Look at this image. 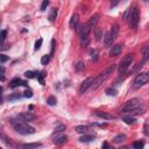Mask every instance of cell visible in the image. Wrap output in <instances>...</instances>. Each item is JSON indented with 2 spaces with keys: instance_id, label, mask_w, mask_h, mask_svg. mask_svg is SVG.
I'll use <instances>...</instances> for the list:
<instances>
[{
  "instance_id": "32",
  "label": "cell",
  "mask_w": 149,
  "mask_h": 149,
  "mask_svg": "<svg viewBox=\"0 0 149 149\" xmlns=\"http://www.w3.org/2000/svg\"><path fill=\"white\" fill-rule=\"evenodd\" d=\"M91 56H92V61L93 62H96L98 59V52H97V50H91Z\"/></svg>"
},
{
  "instance_id": "35",
  "label": "cell",
  "mask_w": 149,
  "mask_h": 149,
  "mask_svg": "<svg viewBox=\"0 0 149 149\" xmlns=\"http://www.w3.org/2000/svg\"><path fill=\"white\" fill-rule=\"evenodd\" d=\"M24 76L27 77V78H34L35 77V72H33V71H26Z\"/></svg>"
},
{
  "instance_id": "11",
  "label": "cell",
  "mask_w": 149,
  "mask_h": 149,
  "mask_svg": "<svg viewBox=\"0 0 149 149\" xmlns=\"http://www.w3.org/2000/svg\"><path fill=\"white\" fill-rule=\"evenodd\" d=\"M122 51V46L121 44H115V46H113L112 49H111L110 51V55L111 56H119L121 54Z\"/></svg>"
},
{
  "instance_id": "30",
  "label": "cell",
  "mask_w": 149,
  "mask_h": 149,
  "mask_svg": "<svg viewBox=\"0 0 149 149\" xmlns=\"http://www.w3.org/2000/svg\"><path fill=\"white\" fill-rule=\"evenodd\" d=\"M41 46H42V39H39L36 41V42H35V51H37V50H39L40 48H41Z\"/></svg>"
},
{
  "instance_id": "13",
  "label": "cell",
  "mask_w": 149,
  "mask_h": 149,
  "mask_svg": "<svg viewBox=\"0 0 149 149\" xmlns=\"http://www.w3.org/2000/svg\"><path fill=\"white\" fill-rule=\"evenodd\" d=\"M79 23V18L77 14H73L72 16H71V20H70V27L72 28V29H75V28L78 26Z\"/></svg>"
},
{
  "instance_id": "5",
  "label": "cell",
  "mask_w": 149,
  "mask_h": 149,
  "mask_svg": "<svg viewBox=\"0 0 149 149\" xmlns=\"http://www.w3.org/2000/svg\"><path fill=\"white\" fill-rule=\"evenodd\" d=\"M142 105V101L141 99H137V98H133L131 100H128L125 103V105L122 106L121 111L124 113L128 112V111H132V110H135V108H139V107Z\"/></svg>"
},
{
  "instance_id": "43",
  "label": "cell",
  "mask_w": 149,
  "mask_h": 149,
  "mask_svg": "<svg viewBox=\"0 0 149 149\" xmlns=\"http://www.w3.org/2000/svg\"><path fill=\"white\" fill-rule=\"evenodd\" d=\"M0 80H1V82H4V80H5V77H4V73H0Z\"/></svg>"
},
{
  "instance_id": "16",
  "label": "cell",
  "mask_w": 149,
  "mask_h": 149,
  "mask_svg": "<svg viewBox=\"0 0 149 149\" xmlns=\"http://www.w3.org/2000/svg\"><path fill=\"white\" fill-rule=\"evenodd\" d=\"M20 85H21V79L20 78H14V79L11 80V83H9V87L11 88H15Z\"/></svg>"
},
{
  "instance_id": "41",
  "label": "cell",
  "mask_w": 149,
  "mask_h": 149,
  "mask_svg": "<svg viewBox=\"0 0 149 149\" xmlns=\"http://www.w3.org/2000/svg\"><path fill=\"white\" fill-rule=\"evenodd\" d=\"M21 85H22V86H26V87H27L28 84H27V82H24V80H21Z\"/></svg>"
},
{
  "instance_id": "47",
  "label": "cell",
  "mask_w": 149,
  "mask_h": 149,
  "mask_svg": "<svg viewBox=\"0 0 149 149\" xmlns=\"http://www.w3.org/2000/svg\"><path fill=\"white\" fill-rule=\"evenodd\" d=\"M144 1H148V0H144Z\"/></svg>"
},
{
  "instance_id": "29",
  "label": "cell",
  "mask_w": 149,
  "mask_h": 149,
  "mask_svg": "<svg viewBox=\"0 0 149 149\" xmlns=\"http://www.w3.org/2000/svg\"><path fill=\"white\" fill-rule=\"evenodd\" d=\"M143 146H144V143H143V142H140V141H136V142H134V143H133V147H134V148H136V149L143 148Z\"/></svg>"
},
{
  "instance_id": "28",
  "label": "cell",
  "mask_w": 149,
  "mask_h": 149,
  "mask_svg": "<svg viewBox=\"0 0 149 149\" xmlns=\"http://www.w3.org/2000/svg\"><path fill=\"white\" fill-rule=\"evenodd\" d=\"M37 80L41 85H44V75L43 73H37Z\"/></svg>"
},
{
  "instance_id": "26",
  "label": "cell",
  "mask_w": 149,
  "mask_h": 149,
  "mask_svg": "<svg viewBox=\"0 0 149 149\" xmlns=\"http://www.w3.org/2000/svg\"><path fill=\"white\" fill-rule=\"evenodd\" d=\"M47 103H48V105H50V106H54V105H56V98L55 97H49L48 99H47Z\"/></svg>"
},
{
  "instance_id": "21",
  "label": "cell",
  "mask_w": 149,
  "mask_h": 149,
  "mask_svg": "<svg viewBox=\"0 0 149 149\" xmlns=\"http://www.w3.org/2000/svg\"><path fill=\"white\" fill-rule=\"evenodd\" d=\"M125 140H126L125 134H119V135H116V136L113 139V141H114L115 143H121V142H124Z\"/></svg>"
},
{
  "instance_id": "8",
  "label": "cell",
  "mask_w": 149,
  "mask_h": 149,
  "mask_svg": "<svg viewBox=\"0 0 149 149\" xmlns=\"http://www.w3.org/2000/svg\"><path fill=\"white\" fill-rule=\"evenodd\" d=\"M18 118L20 119V120H22V121L24 122H29V121H34L35 120V115L34 114H32V113L27 112V113H21V114H19Z\"/></svg>"
},
{
  "instance_id": "42",
  "label": "cell",
  "mask_w": 149,
  "mask_h": 149,
  "mask_svg": "<svg viewBox=\"0 0 149 149\" xmlns=\"http://www.w3.org/2000/svg\"><path fill=\"white\" fill-rule=\"evenodd\" d=\"M0 73H5V68L0 65Z\"/></svg>"
},
{
  "instance_id": "31",
  "label": "cell",
  "mask_w": 149,
  "mask_h": 149,
  "mask_svg": "<svg viewBox=\"0 0 149 149\" xmlns=\"http://www.w3.org/2000/svg\"><path fill=\"white\" fill-rule=\"evenodd\" d=\"M48 5H49V0H43L42 5H41V11L44 12V11L47 9V7H48Z\"/></svg>"
},
{
  "instance_id": "27",
  "label": "cell",
  "mask_w": 149,
  "mask_h": 149,
  "mask_svg": "<svg viewBox=\"0 0 149 149\" xmlns=\"http://www.w3.org/2000/svg\"><path fill=\"white\" fill-rule=\"evenodd\" d=\"M67 129V126L65 125H58L57 127L55 128V133H59V132H63Z\"/></svg>"
},
{
  "instance_id": "14",
  "label": "cell",
  "mask_w": 149,
  "mask_h": 149,
  "mask_svg": "<svg viewBox=\"0 0 149 149\" xmlns=\"http://www.w3.org/2000/svg\"><path fill=\"white\" fill-rule=\"evenodd\" d=\"M57 14H58V9L57 8H51V11H50V14H49V21L50 22H54L56 20V18H57Z\"/></svg>"
},
{
  "instance_id": "15",
  "label": "cell",
  "mask_w": 149,
  "mask_h": 149,
  "mask_svg": "<svg viewBox=\"0 0 149 149\" xmlns=\"http://www.w3.org/2000/svg\"><path fill=\"white\" fill-rule=\"evenodd\" d=\"M41 146H42L41 143H24V144H20V148L32 149V148H39Z\"/></svg>"
},
{
  "instance_id": "22",
  "label": "cell",
  "mask_w": 149,
  "mask_h": 149,
  "mask_svg": "<svg viewBox=\"0 0 149 149\" xmlns=\"http://www.w3.org/2000/svg\"><path fill=\"white\" fill-rule=\"evenodd\" d=\"M106 94L107 96H112V97H115L116 94H118V91H116L114 87H108L106 90Z\"/></svg>"
},
{
  "instance_id": "45",
  "label": "cell",
  "mask_w": 149,
  "mask_h": 149,
  "mask_svg": "<svg viewBox=\"0 0 149 149\" xmlns=\"http://www.w3.org/2000/svg\"><path fill=\"white\" fill-rule=\"evenodd\" d=\"M0 104H3V97H1V93H0Z\"/></svg>"
},
{
  "instance_id": "33",
  "label": "cell",
  "mask_w": 149,
  "mask_h": 149,
  "mask_svg": "<svg viewBox=\"0 0 149 149\" xmlns=\"http://www.w3.org/2000/svg\"><path fill=\"white\" fill-rule=\"evenodd\" d=\"M21 97L19 93H14V94H12V96H9L8 97V100L9 101H12V100H15V99H19V98Z\"/></svg>"
},
{
  "instance_id": "24",
  "label": "cell",
  "mask_w": 149,
  "mask_h": 149,
  "mask_svg": "<svg viewBox=\"0 0 149 149\" xmlns=\"http://www.w3.org/2000/svg\"><path fill=\"white\" fill-rule=\"evenodd\" d=\"M124 121H125L127 125H132V124H134V122L136 121V119L132 118V116H126V118H124Z\"/></svg>"
},
{
  "instance_id": "4",
  "label": "cell",
  "mask_w": 149,
  "mask_h": 149,
  "mask_svg": "<svg viewBox=\"0 0 149 149\" xmlns=\"http://www.w3.org/2000/svg\"><path fill=\"white\" fill-rule=\"evenodd\" d=\"M128 23L131 26V28H136L137 23H139V11L136 7H132L128 11Z\"/></svg>"
},
{
  "instance_id": "44",
  "label": "cell",
  "mask_w": 149,
  "mask_h": 149,
  "mask_svg": "<svg viewBox=\"0 0 149 149\" xmlns=\"http://www.w3.org/2000/svg\"><path fill=\"white\" fill-rule=\"evenodd\" d=\"M103 148H108V144H107L106 142H105V143H103Z\"/></svg>"
},
{
  "instance_id": "10",
  "label": "cell",
  "mask_w": 149,
  "mask_h": 149,
  "mask_svg": "<svg viewBox=\"0 0 149 149\" xmlns=\"http://www.w3.org/2000/svg\"><path fill=\"white\" fill-rule=\"evenodd\" d=\"M98 21H99V14H93V15L90 18V20H88V22L86 24H87V27L90 28V29H92V28H96Z\"/></svg>"
},
{
  "instance_id": "37",
  "label": "cell",
  "mask_w": 149,
  "mask_h": 149,
  "mask_svg": "<svg viewBox=\"0 0 149 149\" xmlns=\"http://www.w3.org/2000/svg\"><path fill=\"white\" fill-rule=\"evenodd\" d=\"M8 61V56L6 55H0V62L1 63H4V62H7Z\"/></svg>"
},
{
  "instance_id": "38",
  "label": "cell",
  "mask_w": 149,
  "mask_h": 149,
  "mask_svg": "<svg viewBox=\"0 0 149 149\" xmlns=\"http://www.w3.org/2000/svg\"><path fill=\"white\" fill-rule=\"evenodd\" d=\"M118 4H119V0H112V3H111V6H112V7H115Z\"/></svg>"
},
{
  "instance_id": "46",
  "label": "cell",
  "mask_w": 149,
  "mask_h": 149,
  "mask_svg": "<svg viewBox=\"0 0 149 149\" xmlns=\"http://www.w3.org/2000/svg\"><path fill=\"white\" fill-rule=\"evenodd\" d=\"M1 92H3V87H1V86H0V93H1Z\"/></svg>"
},
{
  "instance_id": "34",
  "label": "cell",
  "mask_w": 149,
  "mask_h": 149,
  "mask_svg": "<svg viewBox=\"0 0 149 149\" xmlns=\"http://www.w3.org/2000/svg\"><path fill=\"white\" fill-rule=\"evenodd\" d=\"M6 36H7V31H3L0 33V42H4L5 39H6Z\"/></svg>"
},
{
  "instance_id": "36",
  "label": "cell",
  "mask_w": 149,
  "mask_h": 149,
  "mask_svg": "<svg viewBox=\"0 0 149 149\" xmlns=\"http://www.w3.org/2000/svg\"><path fill=\"white\" fill-rule=\"evenodd\" d=\"M23 93H24L23 96H24L26 98H32V97H33V92H32L31 90H26Z\"/></svg>"
},
{
  "instance_id": "7",
  "label": "cell",
  "mask_w": 149,
  "mask_h": 149,
  "mask_svg": "<svg viewBox=\"0 0 149 149\" xmlns=\"http://www.w3.org/2000/svg\"><path fill=\"white\" fill-rule=\"evenodd\" d=\"M93 83V77H87V78L84 80V82L82 83V85H80V87H79V93L83 94L85 93L86 91H87L88 88L91 87V84Z\"/></svg>"
},
{
  "instance_id": "18",
  "label": "cell",
  "mask_w": 149,
  "mask_h": 149,
  "mask_svg": "<svg viewBox=\"0 0 149 149\" xmlns=\"http://www.w3.org/2000/svg\"><path fill=\"white\" fill-rule=\"evenodd\" d=\"M94 37H96V41H100L101 37H103V29L101 28H96L94 29Z\"/></svg>"
},
{
  "instance_id": "2",
  "label": "cell",
  "mask_w": 149,
  "mask_h": 149,
  "mask_svg": "<svg viewBox=\"0 0 149 149\" xmlns=\"http://www.w3.org/2000/svg\"><path fill=\"white\" fill-rule=\"evenodd\" d=\"M114 69H115V65H114V64L110 65V67L107 68V69H106L105 71H104L103 73H100V75H99V76H98L97 78L93 79V83L91 84V87L93 88V90H96V88L99 87V86H100L101 84H103V83L105 82V79H106L107 77L110 76L111 73H112L113 71H114Z\"/></svg>"
},
{
  "instance_id": "40",
  "label": "cell",
  "mask_w": 149,
  "mask_h": 149,
  "mask_svg": "<svg viewBox=\"0 0 149 149\" xmlns=\"http://www.w3.org/2000/svg\"><path fill=\"white\" fill-rule=\"evenodd\" d=\"M54 44H55V40H52L51 41V54L54 52Z\"/></svg>"
},
{
  "instance_id": "9",
  "label": "cell",
  "mask_w": 149,
  "mask_h": 149,
  "mask_svg": "<svg viewBox=\"0 0 149 149\" xmlns=\"http://www.w3.org/2000/svg\"><path fill=\"white\" fill-rule=\"evenodd\" d=\"M94 114H96L97 116H99V118H101V119H105V120H115V116L110 114V113H107V112L97 111V112H94Z\"/></svg>"
},
{
  "instance_id": "19",
  "label": "cell",
  "mask_w": 149,
  "mask_h": 149,
  "mask_svg": "<svg viewBox=\"0 0 149 149\" xmlns=\"http://www.w3.org/2000/svg\"><path fill=\"white\" fill-rule=\"evenodd\" d=\"M110 32H111V35H112L113 41H114V40H115V37L118 36V34H119V26H118V24H114Z\"/></svg>"
},
{
  "instance_id": "20",
  "label": "cell",
  "mask_w": 149,
  "mask_h": 149,
  "mask_svg": "<svg viewBox=\"0 0 149 149\" xmlns=\"http://www.w3.org/2000/svg\"><path fill=\"white\" fill-rule=\"evenodd\" d=\"M92 140H94V136H92V135H83L79 137L80 142H91Z\"/></svg>"
},
{
  "instance_id": "1",
  "label": "cell",
  "mask_w": 149,
  "mask_h": 149,
  "mask_svg": "<svg viewBox=\"0 0 149 149\" xmlns=\"http://www.w3.org/2000/svg\"><path fill=\"white\" fill-rule=\"evenodd\" d=\"M12 124H13V126H14V129H15L19 134H21V135H29V134L35 133V128L29 126L27 122L20 120L19 118H18V121L12 120Z\"/></svg>"
},
{
  "instance_id": "25",
  "label": "cell",
  "mask_w": 149,
  "mask_h": 149,
  "mask_svg": "<svg viewBox=\"0 0 149 149\" xmlns=\"http://www.w3.org/2000/svg\"><path fill=\"white\" fill-rule=\"evenodd\" d=\"M49 61H50V56L49 55H44L41 58V63H42L43 65H47V64L49 63Z\"/></svg>"
},
{
  "instance_id": "6",
  "label": "cell",
  "mask_w": 149,
  "mask_h": 149,
  "mask_svg": "<svg viewBox=\"0 0 149 149\" xmlns=\"http://www.w3.org/2000/svg\"><path fill=\"white\" fill-rule=\"evenodd\" d=\"M149 82V73L148 72H142L140 75H137L136 78L134 79V88H140L141 86L146 85L147 83Z\"/></svg>"
},
{
  "instance_id": "17",
  "label": "cell",
  "mask_w": 149,
  "mask_h": 149,
  "mask_svg": "<svg viewBox=\"0 0 149 149\" xmlns=\"http://www.w3.org/2000/svg\"><path fill=\"white\" fill-rule=\"evenodd\" d=\"M75 131L77 133H80V134H84L88 131V126H84V125H79V126H76L75 127Z\"/></svg>"
},
{
  "instance_id": "39",
  "label": "cell",
  "mask_w": 149,
  "mask_h": 149,
  "mask_svg": "<svg viewBox=\"0 0 149 149\" xmlns=\"http://www.w3.org/2000/svg\"><path fill=\"white\" fill-rule=\"evenodd\" d=\"M147 129H148V124L146 122V124H144V134H146V135L148 134V131H147Z\"/></svg>"
},
{
  "instance_id": "23",
  "label": "cell",
  "mask_w": 149,
  "mask_h": 149,
  "mask_svg": "<svg viewBox=\"0 0 149 149\" xmlns=\"http://www.w3.org/2000/svg\"><path fill=\"white\" fill-rule=\"evenodd\" d=\"M84 68H85V64H84V62L83 61H79L78 63L76 64V71H78V72H80L82 70H84Z\"/></svg>"
},
{
  "instance_id": "12",
  "label": "cell",
  "mask_w": 149,
  "mask_h": 149,
  "mask_svg": "<svg viewBox=\"0 0 149 149\" xmlns=\"http://www.w3.org/2000/svg\"><path fill=\"white\" fill-rule=\"evenodd\" d=\"M67 140H68L67 135H61V136H56L54 142H55V144H57V146H62V144H64V143L67 142Z\"/></svg>"
},
{
  "instance_id": "3",
  "label": "cell",
  "mask_w": 149,
  "mask_h": 149,
  "mask_svg": "<svg viewBox=\"0 0 149 149\" xmlns=\"http://www.w3.org/2000/svg\"><path fill=\"white\" fill-rule=\"evenodd\" d=\"M134 59V54H128V55H126L125 57L122 58V61L120 62V64H119V73H125L126 71H127V69L129 67H131L132 62H133Z\"/></svg>"
}]
</instances>
